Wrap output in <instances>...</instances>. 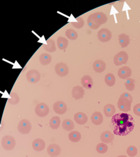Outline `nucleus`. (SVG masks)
I'll list each match as a JSON object with an SVG mask.
<instances>
[{
	"instance_id": "f03ea898",
	"label": "nucleus",
	"mask_w": 140,
	"mask_h": 157,
	"mask_svg": "<svg viewBox=\"0 0 140 157\" xmlns=\"http://www.w3.org/2000/svg\"><path fill=\"white\" fill-rule=\"evenodd\" d=\"M1 145L5 150L12 151L14 148L16 141L14 138L12 136L6 135L2 137L1 140Z\"/></svg>"
},
{
	"instance_id": "dca6fc26",
	"label": "nucleus",
	"mask_w": 140,
	"mask_h": 157,
	"mask_svg": "<svg viewBox=\"0 0 140 157\" xmlns=\"http://www.w3.org/2000/svg\"><path fill=\"white\" fill-rule=\"evenodd\" d=\"M114 139V135L110 131H105L101 133L100 140L105 144H109L112 142Z\"/></svg>"
},
{
	"instance_id": "c85d7f7f",
	"label": "nucleus",
	"mask_w": 140,
	"mask_h": 157,
	"mask_svg": "<svg viewBox=\"0 0 140 157\" xmlns=\"http://www.w3.org/2000/svg\"><path fill=\"white\" fill-rule=\"evenodd\" d=\"M61 123L60 118L58 116H54L50 119L49 126L53 129H57L60 126Z\"/></svg>"
},
{
	"instance_id": "5701e85b",
	"label": "nucleus",
	"mask_w": 140,
	"mask_h": 157,
	"mask_svg": "<svg viewBox=\"0 0 140 157\" xmlns=\"http://www.w3.org/2000/svg\"><path fill=\"white\" fill-rule=\"evenodd\" d=\"M103 112L106 117H111L115 115L116 108L112 104H108L104 106Z\"/></svg>"
},
{
	"instance_id": "58836bf2",
	"label": "nucleus",
	"mask_w": 140,
	"mask_h": 157,
	"mask_svg": "<svg viewBox=\"0 0 140 157\" xmlns=\"http://www.w3.org/2000/svg\"><path fill=\"white\" fill-rule=\"evenodd\" d=\"M127 157L126 155H119L118 157Z\"/></svg>"
},
{
	"instance_id": "2eb2a0df",
	"label": "nucleus",
	"mask_w": 140,
	"mask_h": 157,
	"mask_svg": "<svg viewBox=\"0 0 140 157\" xmlns=\"http://www.w3.org/2000/svg\"><path fill=\"white\" fill-rule=\"evenodd\" d=\"M94 70L96 73H101L106 69V64L105 62L101 59H96L93 64Z\"/></svg>"
},
{
	"instance_id": "4c0bfd02",
	"label": "nucleus",
	"mask_w": 140,
	"mask_h": 157,
	"mask_svg": "<svg viewBox=\"0 0 140 157\" xmlns=\"http://www.w3.org/2000/svg\"><path fill=\"white\" fill-rule=\"evenodd\" d=\"M133 111H134V113L136 115L140 116V103L137 104L136 105L134 106Z\"/></svg>"
},
{
	"instance_id": "393cba45",
	"label": "nucleus",
	"mask_w": 140,
	"mask_h": 157,
	"mask_svg": "<svg viewBox=\"0 0 140 157\" xmlns=\"http://www.w3.org/2000/svg\"><path fill=\"white\" fill-rule=\"evenodd\" d=\"M62 127L64 130L68 132H71L74 130V124L71 120L65 119L62 122Z\"/></svg>"
},
{
	"instance_id": "a878e982",
	"label": "nucleus",
	"mask_w": 140,
	"mask_h": 157,
	"mask_svg": "<svg viewBox=\"0 0 140 157\" xmlns=\"http://www.w3.org/2000/svg\"><path fill=\"white\" fill-rule=\"evenodd\" d=\"M57 45L60 50H65L69 45L68 40L65 37H59L57 39Z\"/></svg>"
},
{
	"instance_id": "bb28decb",
	"label": "nucleus",
	"mask_w": 140,
	"mask_h": 157,
	"mask_svg": "<svg viewBox=\"0 0 140 157\" xmlns=\"http://www.w3.org/2000/svg\"><path fill=\"white\" fill-rule=\"evenodd\" d=\"M10 98L8 99V103L12 105H15L19 102L20 98L18 94L15 92H12L10 93Z\"/></svg>"
},
{
	"instance_id": "f8f14e48",
	"label": "nucleus",
	"mask_w": 140,
	"mask_h": 157,
	"mask_svg": "<svg viewBox=\"0 0 140 157\" xmlns=\"http://www.w3.org/2000/svg\"><path fill=\"white\" fill-rule=\"evenodd\" d=\"M62 149L59 145L55 144H50L47 148V152L48 155L52 157H56L60 155Z\"/></svg>"
},
{
	"instance_id": "7ed1b4c3",
	"label": "nucleus",
	"mask_w": 140,
	"mask_h": 157,
	"mask_svg": "<svg viewBox=\"0 0 140 157\" xmlns=\"http://www.w3.org/2000/svg\"><path fill=\"white\" fill-rule=\"evenodd\" d=\"M31 123L26 119L20 121L18 125V130L19 132L24 135L29 134L31 130Z\"/></svg>"
},
{
	"instance_id": "473e14b6",
	"label": "nucleus",
	"mask_w": 140,
	"mask_h": 157,
	"mask_svg": "<svg viewBox=\"0 0 140 157\" xmlns=\"http://www.w3.org/2000/svg\"><path fill=\"white\" fill-rule=\"evenodd\" d=\"M96 150L98 153L104 154L108 151V146L105 143H100L96 146Z\"/></svg>"
},
{
	"instance_id": "6e6552de",
	"label": "nucleus",
	"mask_w": 140,
	"mask_h": 157,
	"mask_svg": "<svg viewBox=\"0 0 140 157\" xmlns=\"http://www.w3.org/2000/svg\"><path fill=\"white\" fill-rule=\"evenodd\" d=\"M98 38L101 42H107L112 38V33L111 31L105 28H103L98 32Z\"/></svg>"
},
{
	"instance_id": "72a5a7b5",
	"label": "nucleus",
	"mask_w": 140,
	"mask_h": 157,
	"mask_svg": "<svg viewBox=\"0 0 140 157\" xmlns=\"http://www.w3.org/2000/svg\"><path fill=\"white\" fill-rule=\"evenodd\" d=\"M71 24L74 26V27L78 29H81L83 27L84 25V21L83 18L81 17H78L76 18V22H72Z\"/></svg>"
},
{
	"instance_id": "a211bd4d",
	"label": "nucleus",
	"mask_w": 140,
	"mask_h": 157,
	"mask_svg": "<svg viewBox=\"0 0 140 157\" xmlns=\"http://www.w3.org/2000/svg\"><path fill=\"white\" fill-rule=\"evenodd\" d=\"M46 147V143L43 140L41 139H37L34 140L32 142V148L33 149L37 151L41 152L44 150Z\"/></svg>"
},
{
	"instance_id": "aec40b11",
	"label": "nucleus",
	"mask_w": 140,
	"mask_h": 157,
	"mask_svg": "<svg viewBox=\"0 0 140 157\" xmlns=\"http://www.w3.org/2000/svg\"><path fill=\"white\" fill-rule=\"evenodd\" d=\"M81 83L82 86L88 90H90L93 86L94 82L93 78L89 75H84L81 78Z\"/></svg>"
},
{
	"instance_id": "f3484780",
	"label": "nucleus",
	"mask_w": 140,
	"mask_h": 157,
	"mask_svg": "<svg viewBox=\"0 0 140 157\" xmlns=\"http://www.w3.org/2000/svg\"><path fill=\"white\" fill-rule=\"evenodd\" d=\"M74 120L77 124L80 125H83L88 122V118L86 113L82 112H78L76 113L74 116Z\"/></svg>"
},
{
	"instance_id": "c9c22d12",
	"label": "nucleus",
	"mask_w": 140,
	"mask_h": 157,
	"mask_svg": "<svg viewBox=\"0 0 140 157\" xmlns=\"http://www.w3.org/2000/svg\"><path fill=\"white\" fill-rule=\"evenodd\" d=\"M126 153L130 157H135L138 154V149L135 146H130L127 148Z\"/></svg>"
},
{
	"instance_id": "9d476101",
	"label": "nucleus",
	"mask_w": 140,
	"mask_h": 157,
	"mask_svg": "<svg viewBox=\"0 0 140 157\" xmlns=\"http://www.w3.org/2000/svg\"><path fill=\"white\" fill-rule=\"evenodd\" d=\"M117 105L119 110L123 111V113H128L131 110V103L126 99L119 97Z\"/></svg>"
},
{
	"instance_id": "6ab92c4d",
	"label": "nucleus",
	"mask_w": 140,
	"mask_h": 157,
	"mask_svg": "<svg viewBox=\"0 0 140 157\" xmlns=\"http://www.w3.org/2000/svg\"><path fill=\"white\" fill-rule=\"evenodd\" d=\"M91 120L94 124L96 125H100L103 122V116L101 113L95 111L91 115Z\"/></svg>"
},
{
	"instance_id": "f257e3e1",
	"label": "nucleus",
	"mask_w": 140,
	"mask_h": 157,
	"mask_svg": "<svg viewBox=\"0 0 140 157\" xmlns=\"http://www.w3.org/2000/svg\"><path fill=\"white\" fill-rule=\"evenodd\" d=\"M112 125L114 134L126 136L130 134L135 127L133 116L126 113H116L112 117Z\"/></svg>"
},
{
	"instance_id": "cd10ccee",
	"label": "nucleus",
	"mask_w": 140,
	"mask_h": 157,
	"mask_svg": "<svg viewBox=\"0 0 140 157\" xmlns=\"http://www.w3.org/2000/svg\"><path fill=\"white\" fill-rule=\"evenodd\" d=\"M69 139L72 142H79L81 139V134L77 131H72L69 133Z\"/></svg>"
},
{
	"instance_id": "1a4fd4ad",
	"label": "nucleus",
	"mask_w": 140,
	"mask_h": 157,
	"mask_svg": "<svg viewBox=\"0 0 140 157\" xmlns=\"http://www.w3.org/2000/svg\"><path fill=\"white\" fill-rule=\"evenodd\" d=\"M92 19L98 25L101 26V25L106 24L107 22L108 18L105 13L102 12L94 13L91 14Z\"/></svg>"
},
{
	"instance_id": "412c9836",
	"label": "nucleus",
	"mask_w": 140,
	"mask_h": 157,
	"mask_svg": "<svg viewBox=\"0 0 140 157\" xmlns=\"http://www.w3.org/2000/svg\"><path fill=\"white\" fill-rule=\"evenodd\" d=\"M44 50L49 52H54L57 50L55 43L52 39H49L46 41V43L43 45Z\"/></svg>"
},
{
	"instance_id": "39448f33",
	"label": "nucleus",
	"mask_w": 140,
	"mask_h": 157,
	"mask_svg": "<svg viewBox=\"0 0 140 157\" xmlns=\"http://www.w3.org/2000/svg\"><path fill=\"white\" fill-rule=\"evenodd\" d=\"M35 113L39 117H44L48 115L49 108L46 104L41 103L38 104L35 107Z\"/></svg>"
},
{
	"instance_id": "7c9ffc66",
	"label": "nucleus",
	"mask_w": 140,
	"mask_h": 157,
	"mask_svg": "<svg viewBox=\"0 0 140 157\" xmlns=\"http://www.w3.org/2000/svg\"><path fill=\"white\" fill-rule=\"evenodd\" d=\"M135 80L132 78H128L126 79L124 85L126 88L129 91H133L135 88Z\"/></svg>"
},
{
	"instance_id": "9b49d317",
	"label": "nucleus",
	"mask_w": 140,
	"mask_h": 157,
	"mask_svg": "<svg viewBox=\"0 0 140 157\" xmlns=\"http://www.w3.org/2000/svg\"><path fill=\"white\" fill-rule=\"evenodd\" d=\"M53 110L55 113L59 115H63L65 113L67 110L66 104L63 101H58L53 105Z\"/></svg>"
},
{
	"instance_id": "20e7f679",
	"label": "nucleus",
	"mask_w": 140,
	"mask_h": 157,
	"mask_svg": "<svg viewBox=\"0 0 140 157\" xmlns=\"http://www.w3.org/2000/svg\"><path fill=\"white\" fill-rule=\"evenodd\" d=\"M128 54L126 52L122 51L116 54L115 56L114 57L113 62L116 66H119L126 64L128 61Z\"/></svg>"
},
{
	"instance_id": "0eeeda50",
	"label": "nucleus",
	"mask_w": 140,
	"mask_h": 157,
	"mask_svg": "<svg viewBox=\"0 0 140 157\" xmlns=\"http://www.w3.org/2000/svg\"><path fill=\"white\" fill-rule=\"evenodd\" d=\"M55 71L58 76L64 77L69 74V69L66 64L64 62H60L55 66Z\"/></svg>"
},
{
	"instance_id": "2f4dec72",
	"label": "nucleus",
	"mask_w": 140,
	"mask_h": 157,
	"mask_svg": "<svg viewBox=\"0 0 140 157\" xmlns=\"http://www.w3.org/2000/svg\"><path fill=\"white\" fill-rule=\"evenodd\" d=\"M65 35L69 39L71 40H74L78 38V33H77L74 29H67L65 32Z\"/></svg>"
},
{
	"instance_id": "ddd939ff",
	"label": "nucleus",
	"mask_w": 140,
	"mask_h": 157,
	"mask_svg": "<svg viewBox=\"0 0 140 157\" xmlns=\"http://www.w3.org/2000/svg\"><path fill=\"white\" fill-rule=\"evenodd\" d=\"M85 91L83 88L80 86H74L72 90V97L76 100H78L84 97Z\"/></svg>"
},
{
	"instance_id": "e433bc0d",
	"label": "nucleus",
	"mask_w": 140,
	"mask_h": 157,
	"mask_svg": "<svg viewBox=\"0 0 140 157\" xmlns=\"http://www.w3.org/2000/svg\"><path fill=\"white\" fill-rule=\"evenodd\" d=\"M120 98H124V99H126V100L130 101L131 103H132L133 101V97L131 96V94H130L129 93H123V94H121L120 96Z\"/></svg>"
},
{
	"instance_id": "c756f323",
	"label": "nucleus",
	"mask_w": 140,
	"mask_h": 157,
	"mask_svg": "<svg viewBox=\"0 0 140 157\" xmlns=\"http://www.w3.org/2000/svg\"><path fill=\"white\" fill-rule=\"evenodd\" d=\"M105 82L107 86L112 87L116 83V78L112 74H107L105 77Z\"/></svg>"
},
{
	"instance_id": "423d86ee",
	"label": "nucleus",
	"mask_w": 140,
	"mask_h": 157,
	"mask_svg": "<svg viewBox=\"0 0 140 157\" xmlns=\"http://www.w3.org/2000/svg\"><path fill=\"white\" fill-rule=\"evenodd\" d=\"M26 77L27 81L30 83H36L39 81L41 78V74L37 70L31 69L27 71Z\"/></svg>"
},
{
	"instance_id": "f704fd0d",
	"label": "nucleus",
	"mask_w": 140,
	"mask_h": 157,
	"mask_svg": "<svg viewBox=\"0 0 140 157\" xmlns=\"http://www.w3.org/2000/svg\"><path fill=\"white\" fill-rule=\"evenodd\" d=\"M87 24L88 25L89 27L90 28H91V29H98L100 25H98L96 24L95 22L92 19V17H91V15L90 14L89 17H88V19H87Z\"/></svg>"
},
{
	"instance_id": "4468645a",
	"label": "nucleus",
	"mask_w": 140,
	"mask_h": 157,
	"mask_svg": "<svg viewBox=\"0 0 140 157\" xmlns=\"http://www.w3.org/2000/svg\"><path fill=\"white\" fill-rule=\"evenodd\" d=\"M132 74V71L130 67L124 66L119 69L118 75L122 79H127L130 77Z\"/></svg>"
},
{
	"instance_id": "b1692460",
	"label": "nucleus",
	"mask_w": 140,
	"mask_h": 157,
	"mask_svg": "<svg viewBox=\"0 0 140 157\" xmlns=\"http://www.w3.org/2000/svg\"><path fill=\"white\" fill-rule=\"evenodd\" d=\"M39 62L43 66H47L52 62V57L50 55L47 53H43L39 56Z\"/></svg>"
},
{
	"instance_id": "4be33fe9",
	"label": "nucleus",
	"mask_w": 140,
	"mask_h": 157,
	"mask_svg": "<svg viewBox=\"0 0 140 157\" xmlns=\"http://www.w3.org/2000/svg\"><path fill=\"white\" fill-rule=\"evenodd\" d=\"M118 40L119 44H121V47L122 48L128 47L130 42V39L129 38V36L125 33L119 34L118 36Z\"/></svg>"
}]
</instances>
